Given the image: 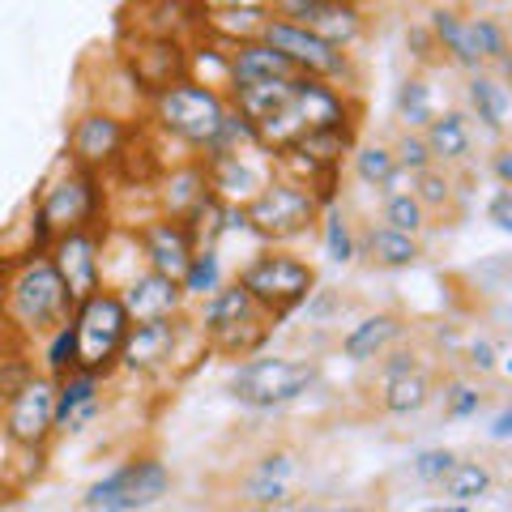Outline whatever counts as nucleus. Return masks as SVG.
Listing matches in <instances>:
<instances>
[{"mask_svg": "<svg viewBox=\"0 0 512 512\" xmlns=\"http://www.w3.org/2000/svg\"><path fill=\"white\" fill-rule=\"evenodd\" d=\"M73 295L64 278L56 274L52 256H26L0 265V338L30 346L35 338H47L60 320H69Z\"/></svg>", "mask_w": 512, "mask_h": 512, "instance_id": "nucleus-1", "label": "nucleus"}, {"mask_svg": "<svg viewBox=\"0 0 512 512\" xmlns=\"http://www.w3.org/2000/svg\"><path fill=\"white\" fill-rule=\"evenodd\" d=\"M227 111H231L227 90L205 86L197 77H184V82L158 90L150 99V133L180 141L184 150L201 154L214 141L222 120H227Z\"/></svg>", "mask_w": 512, "mask_h": 512, "instance_id": "nucleus-2", "label": "nucleus"}, {"mask_svg": "<svg viewBox=\"0 0 512 512\" xmlns=\"http://www.w3.org/2000/svg\"><path fill=\"white\" fill-rule=\"evenodd\" d=\"M197 333L205 338V346L218 350V355H231V359H248L256 355L269 333H274L278 320L261 312V303H256L244 286L235 282H222L218 291H210L205 299H197Z\"/></svg>", "mask_w": 512, "mask_h": 512, "instance_id": "nucleus-3", "label": "nucleus"}, {"mask_svg": "<svg viewBox=\"0 0 512 512\" xmlns=\"http://www.w3.org/2000/svg\"><path fill=\"white\" fill-rule=\"evenodd\" d=\"M320 380V367L312 359H282V355H248L244 363L231 367L227 376V393L231 402L256 414H274L303 402Z\"/></svg>", "mask_w": 512, "mask_h": 512, "instance_id": "nucleus-4", "label": "nucleus"}, {"mask_svg": "<svg viewBox=\"0 0 512 512\" xmlns=\"http://www.w3.org/2000/svg\"><path fill=\"white\" fill-rule=\"evenodd\" d=\"M235 278L256 303H261V312L274 316L278 325L291 320L303 308V299L316 291V269L303 261V256L286 252L282 244H261Z\"/></svg>", "mask_w": 512, "mask_h": 512, "instance_id": "nucleus-5", "label": "nucleus"}, {"mask_svg": "<svg viewBox=\"0 0 512 512\" xmlns=\"http://www.w3.org/2000/svg\"><path fill=\"white\" fill-rule=\"evenodd\" d=\"M320 210L325 205L312 197L308 184L274 171L269 184L252 201H244V222L248 235H256V244H295V239H303L316 227Z\"/></svg>", "mask_w": 512, "mask_h": 512, "instance_id": "nucleus-6", "label": "nucleus"}, {"mask_svg": "<svg viewBox=\"0 0 512 512\" xmlns=\"http://www.w3.org/2000/svg\"><path fill=\"white\" fill-rule=\"evenodd\" d=\"M69 316L77 325V367H86V372L107 380L120 363V346L128 338L133 316H128V308L111 286H99L94 295L77 299Z\"/></svg>", "mask_w": 512, "mask_h": 512, "instance_id": "nucleus-7", "label": "nucleus"}, {"mask_svg": "<svg viewBox=\"0 0 512 512\" xmlns=\"http://www.w3.org/2000/svg\"><path fill=\"white\" fill-rule=\"evenodd\" d=\"M256 39H265L274 52H282L299 73H308V77H325V82L346 86V90L359 82L355 52H346V47H333L329 39H320L316 30L299 26L291 18H278V13H269V18L261 22V35H256Z\"/></svg>", "mask_w": 512, "mask_h": 512, "instance_id": "nucleus-8", "label": "nucleus"}, {"mask_svg": "<svg viewBox=\"0 0 512 512\" xmlns=\"http://www.w3.org/2000/svg\"><path fill=\"white\" fill-rule=\"evenodd\" d=\"M171 495V470L158 457H133L90 483L82 495L86 512H146Z\"/></svg>", "mask_w": 512, "mask_h": 512, "instance_id": "nucleus-9", "label": "nucleus"}, {"mask_svg": "<svg viewBox=\"0 0 512 512\" xmlns=\"http://www.w3.org/2000/svg\"><path fill=\"white\" fill-rule=\"evenodd\" d=\"M47 214V222L60 231H77V227H103L107 222V188H103V171L77 167L64 158L56 180L43 188V197L35 201Z\"/></svg>", "mask_w": 512, "mask_h": 512, "instance_id": "nucleus-10", "label": "nucleus"}, {"mask_svg": "<svg viewBox=\"0 0 512 512\" xmlns=\"http://www.w3.org/2000/svg\"><path fill=\"white\" fill-rule=\"evenodd\" d=\"M0 440L13 453H35L56 440V380L39 372L13 402L0 406Z\"/></svg>", "mask_w": 512, "mask_h": 512, "instance_id": "nucleus-11", "label": "nucleus"}, {"mask_svg": "<svg viewBox=\"0 0 512 512\" xmlns=\"http://www.w3.org/2000/svg\"><path fill=\"white\" fill-rule=\"evenodd\" d=\"M188 338V320L180 316H154V320H133L128 338L120 346V363L116 372H133V376H158L180 359V346Z\"/></svg>", "mask_w": 512, "mask_h": 512, "instance_id": "nucleus-12", "label": "nucleus"}, {"mask_svg": "<svg viewBox=\"0 0 512 512\" xmlns=\"http://www.w3.org/2000/svg\"><path fill=\"white\" fill-rule=\"evenodd\" d=\"M124 69L133 90L154 99L158 90H167L188 77V39H167V35H137L124 52Z\"/></svg>", "mask_w": 512, "mask_h": 512, "instance_id": "nucleus-13", "label": "nucleus"}, {"mask_svg": "<svg viewBox=\"0 0 512 512\" xmlns=\"http://www.w3.org/2000/svg\"><path fill=\"white\" fill-rule=\"evenodd\" d=\"M103 244H107V227H77V231H60L52 239V256L56 274L64 278L73 299H86L94 295L103 282Z\"/></svg>", "mask_w": 512, "mask_h": 512, "instance_id": "nucleus-14", "label": "nucleus"}, {"mask_svg": "<svg viewBox=\"0 0 512 512\" xmlns=\"http://www.w3.org/2000/svg\"><path fill=\"white\" fill-rule=\"evenodd\" d=\"M201 163H205V180H210V188H214L227 205L252 201L256 192L269 184V175L278 171L274 158H269L261 146L235 150V154H218V158H201Z\"/></svg>", "mask_w": 512, "mask_h": 512, "instance_id": "nucleus-15", "label": "nucleus"}, {"mask_svg": "<svg viewBox=\"0 0 512 512\" xmlns=\"http://www.w3.org/2000/svg\"><path fill=\"white\" fill-rule=\"evenodd\" d=\"M128 128L116 111L107 107H94L86 111V116H77L73 128H69V150H64V158L77 167H90V171H107L111 158H116V150L124 146Z\"/></svg>", "mask_w": 512, "mask_h": 512, "instance_id": "nucleus-16", "label": "nucleus"}, {"mask_svg": "<svg viewBox=\"0 0 512 512\" xmlns=\"http://www.w3.org/2000/svg\"><path fill=\"white\" fill-rule=\"evenodd\" d=\"M128 239H133V248L141 252V261H146V269H158V274H171L180 278L188 256H192V235L184 231L180 218H167V214H154L150 222H137L133 231H128Z\"/></svg>", "mask_w": 512, "mask_h": 512, "instance_id": "nucleus-17", "label": "nucleus"}, {"mask_svg": "<svg viewBox=\"0 0 512 512\" xmlns=\"http://www.w3.org/2000/svg\"><path fill=\"white\" fill-rule=\"evenodd\" d=\"M103 414V376L73 367L56 376V436H86Z\"/></svg>", "mask_w": 512, "mask_h": 512, "instance_id": "nucleus-18", "label": "nucleus"}, {"mask_svg": "<svg viewBox=\"0 0 512 512\" xmlns=\"http://www.w3.org/2000/svg\"><path fill=\"white\" fill-rule=\"evenodd\" d=\"M120 303L128 308L133 320H154V316H180L184 312V291H180V278L171 274H158V269H141L120 286Z\"/></svg>", "mask_w": 512, "mask_h": 512, "instance_id": "nucleus-19", "label": "nucleus"}, {"mask_svg": "<svg viewBox=\"0 0 512 512\" xmlns=\"http://www.w3.org/2000/svg\"><path fill=\"white\" fill-rule=\"evenodd\" d=\"M466 116L474 128H483L487 137L500 141L508 133V120H512V94L508 82L495 77L491 69H478L466 73Z\"/></svg>", "mask_w": 512, "mask_h": 512, "instance_id": "nucleus-20", "label": "nucleus"}, {"mask_svg": "<svg viewBox=\"0 0 512 512\" xmlns=\"http://www.w3.org/2000/svg\"><path fill=\"white\" fill-rule=\"evenodd\" d=\"M406 329L410 325L397 312H367V316H359L355 325L342 333V359L355 363V367L376 363L384 350L406 338Z\"/></svg>", "mask_w": 512, "mask_h": 512, "instance_id": "nucleus-21", "label": "nucleus"}, {"mask_svg": "<svg viewBox=\"0 0 512 512\" xmlns=\"http://www.w3.org/2000/svg\"><path fill=\"white\" fill-rule=\"evenodd\" d=\"M299 69L282 52H274L265 39L227 43V90L248 82H269V77H295Z\"/></svg>", "mask_w": 512, "mask_h": 512, "instance_id": "nucleus-22", "label": "nucleus"}, {"mask_svg": "<svg viewBox=\"0 0 512 512\" xmlns=\"http://www.w3.org/2000/svg\"><path fill=\"white\" fill-rule=\"evenodd\" d=\"M154 184H158V192H154L158 214H167V218H184L192 205L210 192L201 158H188V163H180V167H163V175H158Z\"/></svg>", "mask_w": 512, "mask_h": 512, "instance_id": "nucleus-23", "label": "nucleus"}, {"mask_svg": "<svg viewBox=\"0 0 512 512\" xmlns=\"http://www.w3.org/2000/svg\"><path fill=\"white\" fill-rule=\"evenodd\" d=\"M436 397V380L423 363L406 367L397 376H380V410L393 414V419H410V414H423Z\"/></svg>", "mask_w": 512, "mask_h": 512, "instance_id": "nucleus-24", "label": "nucleus"}, {"mask_svg": "<svg viewBox=\"0 0 512 512\" xmlns=\"http://www.w3.org/2000/svg\"><path fill=\"white\" fill-rule=\"evenodd\" d=\"M423 141L440 167H457L474 154V124L466 111H436L423 124Z\"/></svg>", "mask_w": 512, "mask_h": 512, "instance_id": "nucleus-25", "label": "nucleus"}, {"mask_svg": "<svg viewBox=\"0 0 512 512\" xmlns=\"http://www.w3.org/2000/svg\"><path fill=\"white\" fill-rule=\"evenodd\" d=\"M359 256L376 269H410L423 261V239L393 231V227H384V222H372V227L359 235Z\"/></svg>", "mask_w": 512, "mask_h": 512, "instance_id": "nucleus-26", "label": "nucleus"}, {"mask_svg": "<svg viewBox=\"0 0 512 512\" xmlns=\"http://www.w3.org/2000/svg\"><path fill=\"white\" fill-rule=\"evenodd\" d=\"M427 30H431V39H436V52H444V60H448V64H457L461 73L487 69V64L478 60V52L470 47L466 13H461V5H436V9L427 13Z\"/></svg>", "mask_w": 512, "mask_h": 512, "instance_id": "nucleus-27", "label": "nucleus"}, {"mask_svg": "<svg viewBox=\"0 0 512 512\" xmlns=\"http://www.w3.org/2000/svg\"><path fill=\"white\" fill-rule=\"evenodd\" d=\"M295 457L286 453V448H274V453H265L256 461V470L248 474L244 483V500L252 508H282L286 495H291V478H295Z\"/></svg>", "mask_w": 512, "mask_h": 512, "instance_id": "nucleus-28", "label": "nucleus"}, {"mask_svg": "<svg viewBox=\"0 0 512 512\" xmlns=\"http://www.w3.org/2000/svg\"><path fill=\"white\" fill-rule=\"evenodd\" d=\"M350 171H355V180L372 192H402L410 184V171L397 167L393 150L384 146V141H355V150H350Z\"/></svg>", "mask_w": 512, "mask_h": 512, "instance_id": "nucleus-29", "label": "nucleus"}, {"mask_svg": "<svg viewBox=\"0 0 512 512\" xmlns=\"http://www.w3.org/2000/svg\"><path fill=\"white\" fill-rule=\"evenodd\" d=\"M436 487H440L448 508H474L495 491V470L478 457H457Z\"/></svg>", "mask_w": 512, "mask_h": 512, "instance_id": "nucleus-30", "label": "nucleus"}, {"mask_svg": "<svg viewBox=\"0 0 512 512\" xmlns=\"http://www.w3.org/2000/svg\"><path fill=\"white\" fill-rule=\"evenodd\" d=\"M466 35H470V47L478 52V60L495 69V77L512 73V60H508V30L500 18H491V13H466Z\"/></svg>", "mask_w": 512, "mask_h": 512, "instance_id": "nucleus-31", "label": "nucleus"}, {"mask_svg": "<svg viewBox=\"0 0 512 512\" xmlns=\"http://www.w3.org/2000/svg\"><path fill=\"white\" fill-rule=\"evenodd\" d=\"M316 227H320V244H325V256L333 265L346 269V265L359 261V235H355V227H350V218H346V210L338 201L320 210Z\"/></svg>", "mask_w": 512, "mask_h": 512, "instance_id": "nucleus-32", "label": "nucleus"}, {"mask_svg": "<svg viewBox=\"0 0 512 512\" xmlns=\"http://www.w3.org/2000/svg\"><path fill=\"white\" fill-rule=\"evenodd\" d=\"M227 282V265H222V252L218 248H192L184 274H180V291L184 299H205L210 291H218V286Z\"/></svg>", "mask_w": 512, "mask_h": 512, "instance_id": "nucleus-33", "label": "nucleus"}, {"mask_svg": "<svg viewBox=\"0 0 512 512\" xmlns=\"http://www.w3.org/2000/svg\"><path fill=\"white\" fill-rule=\"evenodd\" d=\"M393 116L402 120V128H419L423 133V124L436 116V94H431L427 86V77L419 73H410L397 82V94H393Z\"/></svg>", "mask_w": 512, "mask_h": 512, "instance_id": "nucleus-34", "label": "nucleus"}, {"mask_svg": "<svg viewBox=\"0 0 512 512\" xmlns=\"http://www.w3.org/2000/svg\"><path fill=\"white\" fill-rule=\"evenodd\" d=\"M380 222L384 227H393V231H406V235H419L431 227V214L419 205V197H414L410 188L402 192H384V205H380Z\"/></svg>", "mask_w": 512, "mask_h": 512, "instance_id": "nucleus-35", "label": "nucleus"}, {"mask_svg": "<svg viewBox=\"0 0 512 512\" xmlns=\"http://www.w3.org/2000/svg\"><path fill=\"white\" fill-rule=\"evenodd\" d=\"M410 192L419 197V205L427 214H444L448 205H453V197H457V184H453V175H448V167L431 163V167L410 175Z\"/></svg>", "mask_w": 512, "mask_h": 512, "instance_id": "nucleus-36", "label": "nucleus"}, {"mask_svg": "<svg viewBox=\"0 0 512 512\" xmlns=\"http://www.w3.org/2000/svg\"><path fill=\"white\" fill-rule=\"evenodd\" d=\"M483 406H487V397H483V389H478L474 380H444V393H440V410H444V419L448 423H470V419H478L483 414Z\"/></svg>", "mask_w": 512, "mask_h": 512, "instance_id": "nucleus-37", "label": "nucleus"}, {"mask_svg": "<svg viewBox=\"0 0 512 512\" xmlns=\"http://www.w3.org/2000/svg\"><path fill=\"white\" fill-rule=\"evenodd\" d=\"M73 367H77V325L69 316V320H60V325L43 338V372L56 380L64 372H73Z\"/></svg>", "mask_w": 512, "mask_h": 512, "instance_id": "nucleus-38", "label": "nucleus"}, {"mask_svg": "<svg viewBox=\"0 0 512 512\" xmlns=\"http://www.w3.org/2000/svg\"><path fill=\"white\" fill-rule=\"evenodd\" d=\"M35 376H39V367H35V359L26 355V346L9 342V350H0V406L13 402V397H18Z\"/></svg>", "mask_w": 512, "mask_h": 512, "instance_id": "nucleus-39", "label": "nucleus"}, {"mask_svg": "<svg viewBox=\"0 0 512 512\" xmlns=\"http://www.w3.org/2000/svg\"><path fill=\"white\" fill-rule=\"evenodd\" d=\"M389 150H393V158H397V167L410 171V175L436 163V158H431V150H427V141H423L419 128H402V133H397V141H393Z\"/></svg>", "mask_w": 512, "mask_h": 512, "instance_id": "nucleus-40", "label": "nucleus"}, {"mask_svg": "<svg viewBox=\"0 0 512 512\" xmlns=\"http://www.w3.org/2000/svg\"><path fill=\"white\" fill-rule=\"evenodd\" d=\"M461 355H466V367H470V372L483 380V376H495V372H500L504 346L495 342V338H487V333H478V338L466 342V350H461Z\"/></svg>", "mask_w": 512, "mask_h": 512, "instance_id": "nucleus-41", "label": "nucleus"}, {"mask_svg": "<svg viewBox=\"0 0 512 512\" xmlns=\"http://www.w3.org/2000/svg\"><path fill=\"white\" fill-rule=\"evenodd\" d=\"M453 461H457V453H453V448H423V453H414L410 470H414V478H419V483L436 487L440 478L448 474V466H453Z\"/></svg>", "mask_w": 512, "mask_h": 512, "instance_id": "nucleus-42", "label": "nucleus"}, {"mask_svg": "<svg viewBox=\"0 0 512 512\" xmlns=\"http://www.w3.org/2000/svg\"><path fill=\"white\" fill-rule=\"evenodd\" d=\"M487 222L500 235H512V184H500L487 201Z\"/></svg>", "mask_w": 512, "mask_h": 512, "instance_id": "nucleus-43", "label": "nucleus"}, {"mask_svg": "<svg viewBox=\"0 0 512 512\" xmlns=\"http://www.w3.org/2000/svg\"><path fill=\"white\" fill-rule=\"evenodd\" d=\"M52 239H56V227L47 222V214L35 205V214H30V231H26V256H43L47 248H52Z\"/></svg>", "mask_w": 512, "mask_h": 512, "instance_id": "nucleus-44", "label": "nucleus"}, {"mask_svg": "<svg viewBox=\"0 0 512 512\" xmlns=\"http://www.w3.org/2000/svg\"><path fill=\"white\" fill-rule=\"evenodd\" d=\"M338 308H342V303H338V295H333V291H325V286L316 282V291H312L308 299H303V308H299V312H308V320H312V325H325V320H329L333 312H338Z\"/></svg>", "mask_w": 512, "mask_h": 512, "instance_id": "nucleus-45", "label": "nucleus"}, {"mask_svg": "<svg viewBox=\"0 0 512 512\" xmlns=\"http://www.w3.org/2000/svg\"><path fill=\"white\" fill-rule=\"evenodd\" d=\"M406 47L414 52V60H419V64H436V60H440V56H436V39H431L427 22H423V26H410V30H406Z\"/></svg>", "mask_w": 512, "mask_h": 512, "instance_id": "nucleus-46", "label": "nucleus"}, {"mask_svg": "<svg viewBox=\"0 0 512 512\" xmlns=\"http://www.w3.org/2000/svg\"><path fill=\"white\" fill-rule=\"evenodd\" d=\"M487 440H491V444H512V410H508V406H500V410L491 414Z\"/></svg>", "mask_w": 512, "mask_h": 512, "instance_id": "nucleus-47", "label": "nucleus"}, {"mask_svg": "<svg viewBox=\"0 0 512 512\" xmlns=\"http://www.w3.org/2000/svg\"><path fill=\"white\" fill-rule=\"evenodd\" d=\"M491 175H495V184H512V150H508V146H495V154H491Z\"/></svg>", "mask_w": 512, "mask_h": 512, "instance_id": "nucleus-48", "label": "nucleus"}, {"mask_svg": "<svg viewBox=\"0 0 512 512\" xmlns=\"http://www.w3.org/2000/svg\"><path fill=\"white\" fill-rule=\"evenodd\" d=\"M201 9H239V5H269V0H197Z\"/></svg>", "mask_w": 512, "mask_h": 512, "instance_id": "nucleus-49", "label": "nucleus"}, {"mask_svg": "<svg viewBox=\"0 0 512 512\" xmlns=\"http://www.w3.org/2000/svg\"><path fill=\"white\" fill-rule=\"evenodd\" d=\"M457 5H483V0H457Z\"/></svg>", "mask_w": 512, "mask_h": 512, "instance_id": "nucleus-50", "label": "nucleus"}]
</instances>
